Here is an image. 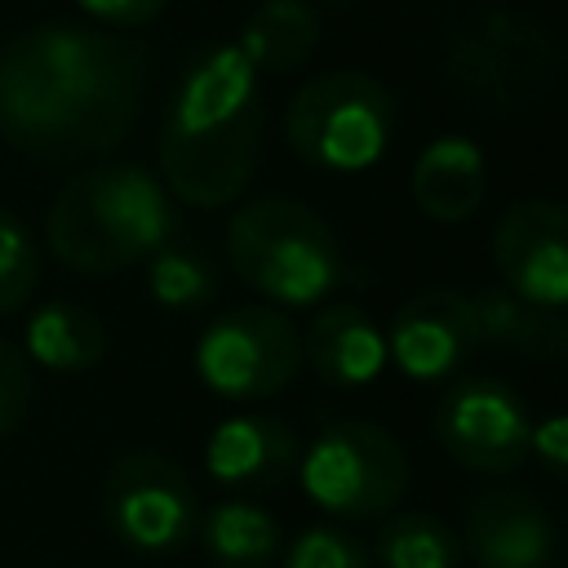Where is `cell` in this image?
<instances>
[{
    "label": "cell",
    "mask_w": 568,
    "mask_h": 568,
    "mask_svg": "<svg viewBox=\"0 0 568 568\" xmlns=\"http://www.w3.org/2000/svg\"><path fill=\"white\" fill-rule=\"evenodd\" d=\"M151 49L106 27L31 22L0 40V142L36 164L115 151L142 111Z\"/></svg>",
    "instance_id": "6da1fadb"
},
{
    "label": "cell",
    "mask_w": 568,
    "mask_h": 568,
    "mask_svg": "<svg viewBox=\"0 0 568 568\" xmlns=\"http://www.w3.org/2000/svg\"><path fill=\"white\" fill-rule=\"evenodd\" d=\"M253 62L235 40L200 49L160 120V182L191 209L240 200L257 173L266 142V106Z\"/></svg>",
    "instance_id": "7a4b0ae2"
},
{
    "label": "cell",
    "mask_w": 568,
    "mask_h": 568,
    "mask_svg": "<svg viewBox=\"0 0 568 568\" xmlns=\"http://www.w3.org/2000/svg\"><path fill=\"white\" fill-rule=\"evenodd\" d=\"M178 240V209L142 164H93L71 178L49 213L44 244L75 275H115Z\"/></svg>",
    "instance_id": "3957f363"
},
{
    "label": "cell",
    "mask_w": 568,
    "mask_h": 568,
    "mask_svg": "<svg viewBox=\"0 0 568 568\" xmlns=\"http://www.w3.org/2000/svg\"><path fill=\"white\" fill-rule=\"evenodd\" d=\"M226 262L266 306H315L355 280L333 226L297 200L262 195L226 222Z\"/></svg>",
    "instance_id": "277c9868"
},
{
    "label": "cell",
    "mask_w": 568,
    "mask_h": 568,
    "mask_svg": "<svg viewBox=\"0 0 568 568\" xmlns=\"http://www.w3.org/2000/svg\"><path fill=\"white\" fill-rule=\"evenodd\" d=\"M564 75L559 40L519 9H475L453 22L444 44V80L484 111L537 106Z\"/></svg>",
    "instance_id": "5b68a950"
},
{
    "label": "cell",
    "mask_w": 568,
    "mask_h": 568,
    "mask_svg": "<svg viewBox=\"0 0 568 568\" xmlns=\"http://www.w3.org/2000/svg\"><path fill=\"white\" fill-rule=\"evenodd\" d=\"M288 151L306 169L364 173L395 142V93L355 67H333L293 89L284 106Z\"/></svg>",
    "instance_id": "8992f818"
},
{
    "label": "cell",
    "mask_w": 568,
    "mask_h": 568,
    "mask_svg": "<svg viewBox=\"0 0 568 568\" xmlns=\"http://www.w3.org/2000/svg\"><path fill=\"white\" fill-rule=\"evenodd\" d=\"M297 484L324 515L373 519L408 493V457L386 426L342 417L302 448Z\"/></svg>",
    "instance_id": "52a82bcc"
},
{
    "label": "cell",
    "mask_w": 568,
    "mask_h": 568,
    "mask_svg": "<svg viewBox=\"0 0 568 568\" xmlns=\"http://www.w3.org/2000/svg\"><path fill=\"white\" fill-rule=\"evenodd\" d=\"M98 506L111 537L146 559L178 555L195 537L204 515L191 475L155 448L120 453L102 475Z\"/></svg>",
    "instance_id": "ba28073f"
},
{
    "label": "cell",
    "mask_w": 568,
    "mask_h": 568,
    "mask_svg": "<svg viewBox=\"0 0 568 568\" xmlns=\"http://www.w3.org/2000/svg\"><path fill=\"white\" fill-rule=\"evenodd\" d=\"M302 368L297 324L266 302L222 311L195 342V377L235 404L280 395Z\"/></svg>",
    "instance_id": "9c48e42d"
},
{
    "label": "cell",
    "mask_w": 568,
    "mask_h": 568,
    "mask_svg": "<svg viewBox=\"0 0 568 568\" xmlns=\"http://www.w3.org/2000/svg\"><path fill=\"white\" fill-rule=\"evenodd\" d=\"M430 430L448 462L475 475H510L528 462L532 413L515 386L497 377H462L439 395Z\"/></svg>",
    "instance_id": "30bf717a"
},
{
    "label": "cell",
    "mask_w": 568,
    "mask_h": 568,
    "mask_svg": "<svg viewBox=\"0 0 568 568\" xmlns=\"http://www.w3.org/2000/svg\"><path fill=\"white\" fill-rule=\"evenodd\" d=\"M488 248L501 288L541 311L568 306V204L546 195L515 200L497 217Z\"/></svg>",
    "instance_id": "8fae6325"
},
{
    "label": "cell",
    "mask_w": 568,
    "mask_h": 568,
    "mask_svg": "<svg viewBox=\"0 0 568 568\" xmlns=\"http://www.w3.org/2000/svg\"><path fill=\"white\" fill-rule=\"evenodd\" d=\"M479 351L470 297L457 288H422L399 302L386 355L408 382H448Z\"/></svg>",
    "instance_id": "7c38bea8"
},
{
    "label": "cell",
    "mask_w": 568,
    "mask_h": 568,
    "mask_svg": "<svg viewBox=\"0 0 568 568\" xmlns=\"http://www.w3.org/2000/svg\"><path fill=\"white\" fill-rule=\"evenodd\" d=\"M462 555L475 568H550L559 537L541 497L528 488H488L466 506Z\"/></svg>",
    "instance_id": "4fadbf2b"
},
{
    "label": "cell",
    "mask_w": 568,
    "mask_h": 568,
    "mask_svg": "<svg viewBox=\"0 0 568 568\" xmlns=\"http://www.w3.org/2000/svg\"><path fill=\"white\" fill-rule=\"evenodd\" d=\"M302 457L297 430L275 413H231L204 439V475L231 493L280 488Z\"/></svg>",
    "instance_id": "5bb4252c"
},
{
    "label": "cell",
    "mask_w": 568,
    "mask_h": 568,
    "mask_svg": "<svg viewBox=\"0 0 568 568\" xmlns=\"http://www.w3.org/2000/svg\"><path fill=\"white\" fill-rule=\"evenodd\" d=\"M302 359L328 386H373L390 364L386 328L355 302H328L302 333Z\"/></svg>",
    "instance_id": "9a60e30c"
},
{
    "label": "cell",
    "mask_w": 568,
    "mask_h": 568,
    "mask_svg": "<svg viewBox=\"0 0 568 568\" xmlns=\"http://www.w3.org/2000/svg\"><path fill=\"white\" fill-rule=\"evenodd\" d=\"M408 191H413L417 213L439 226L475 217V209L484 204V191H488V164H484L479 142H470L462 133L430 138L413 160Z\"/></svg>",
    "instance_id": "2e32d148"
},
{
    "label": "cell",
    "mask_w": 568,
    "mask_h": 568,
    "mask_svg": "<svg viewBox=\"0 0 568 568\" xmlns=\"http://www.w3.org/2000/svg\"><path fill=\"white\" fill-rule=\"evenodd\" d=\"M22 355L27 364L62 373V377L89 373L106 355V324L89 306L67 302V297L40 302L22 324Z\"/></svg>",
    "instance_id": "e0dca14e"
},
{
    "label": "cell",
    "mask_w": 568,
    "mask_h": 568,
    "mask_svg": "<svg viewBox=\"0 0 568 568\" xmlns=\"http://www.w3.org/2000/svg\"><path fill=\"white\" fill-rule=\"evenodd\" d=\"M324 40V18L306 0H262L240 27V53L257 75L302 71Z\"/></svg>",
    "instance_id": "ac0fdd59"
},
{
    "label": "cell",
    "mask_w": 568,
    "mask_h": 568,
    "mask_svg": "<svg viewBox=\"0 0 568 568\" xmlns=\"http://www.w3.org/2000/svg\"><path fill=\"white\" fill-rule=\"evenodd\" d=\"M470 297L479 346L519 355V359H555L564 346V320L555 311H541L524 297H515L501 284H484Z\"/></svg>",
    "instance_id": "d6986e66"
},
{
    "label": "cell",
    "mask_w": 568,
    "mask_h": 568,
    "mask_svg": "<svg viewBox=\"0 0 568 568\" xmlns=\"http://www.w3.org/2000/svg\"><path fill=\"white\" fill-rule=\"evenodd\" d=\"M195 537H200L209 564H217V568H271L284 555L280 519L248 497H231V501H217L213 510H204Z\"/></svg>",
    "instance_id": "ffe728a7"
},
{
    "label": "cell",
    "mask_w": 568,
    "mask_h": 568,
    "mask_svg": "<svg viewBox=\"0 0 568 568\" xmlns=\"http://www.w3.org/2000/svg\"><path fill=\"white\" fill-rule=\"evenodd\" d=\"M373 559L382 568H462V537L430 510H399L377 528Z\"/></svg>",
    "instance_id": "44dd1931"
},
{
    "label": "cell",
    "mask_w": 568,
    "mask_h": 568,
    "mask_svg": "<svg viewBox=\"0 0 568 568\" xmlns=\"http://www.w3.org/2000/svg\"><path fill=\"white\" fill-rule=\"evenodd\" d=\"M217 288H222L217 266L209 262V253H200L191 244L173 240L146 257V293L164 311H200L217 297Z\"/></svg>",
    "instance_id": "7402d4cb"
},
{
    "label": "cell",
    "mask_w": 568,
    "mask_h": 568,
    "mask_svg": "<svg viewBox=\"0 0 568 568\" xmlns=\"http://www.w3.org/2000/svg\"><path fill=\"white\" fill-rule=\"evenodd\" d=\"M40 284V244L31 226L0 204V315H18Z\"/></svg>",
    "instance_id": "603a6c76"
},
{
    "label": "cell",
    "mask_w": 568,
    "mask_h": 568,
    "mask_svg": "<svg viewBox=\"0 0 568 568\" xmlns=\"http://www.w3.org/2000/svg\"><path fill=\"white\" fill-rule=\"evenodd\" d=\"M284 568H373V555L359 537L333 524H315L297 532L284 550Z\"/></svg>",
    "instance_id": "cb8c5ba5"
},
{
    "label": "cell",
    "mask_w": 568,
    "mask_h": 568,
    "mask_svg": "<svg viewBox=\"0 0 568 568\" xmlns=\"http://www.w3.org/2000/svg\"><path fill=\"white\" fill-rule=\"evenodd\" d=\"M31 399H36V377L27 355L9 337H0V439L22 430V422L31 417Z\"/></svg>",
    "instance_id": "d4e9b609"
},
{
    "label": "cell",
    "mask_w": 568,
    "mask_h": 568,
    "mask_svg": "<svg viewBox=\"0 0 568 568\" xmlns=\"http://www.w3.org/2000/svg\"><path fill=\"white\" fill-rule=\"evenodd\" d=\"M528 457H537V466L546 475L568 479V413H546V417L532 422Z\"/></svg>",
    "instance_id": "484cf974"
},
{
    "label": "cell",
    "mask_w": 568,
    "mask_h": 568,
    "mask_svg": "<svg viewBox=\"0 0 568 568\" xmlns=\"http://www.w3.org/2000/svg\"><path fill=\"white\" fill-rule=\"evenodd\" d=\"M164 4H169V0H75V9H80L84 18H93V22H102V27H120V31L155 22V18L164 13Z\"/></svg>",
    "instance_id": "4316f807"
},
{
    "label": "cell",
    "mask_w": 568,
    "mask_h": 568,
    "mask_svg": "<svg viewBox=\"0 0 568 568\" xmlns=\"http://www.w3.org/2000/svg\"><path fill=\"white\" fill-rule=\"evenodd\" d=\"M559 355L568 359V320H564V346H559Z\"/></svg>",
    "instance_id": "83f0119b"
}]
</instances>
